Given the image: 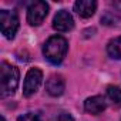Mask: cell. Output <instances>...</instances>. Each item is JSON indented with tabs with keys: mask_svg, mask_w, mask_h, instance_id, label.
I'll list each match as a JSON object with an SVG mask.
<instances>
[{
	"mask_svg": "<svg viewBox=\"0 0 121 121\" xmlns=\"http://www.w3.org/2000/svg\"><path fill=\"white\" fill-rule=\"evenodd\" d=\"M69 50V43L61 36H51L43 46L44 57L51 64H60L64 60Z\"/></svg>",
	"mask_w": 121,
	"mask_h": 121,
	"instance_id": "1",
	"label": "cell"
},
{
	"mask_svg": "<svg viewBox=\"0 0 121 121\" xmlns=\"http://www.w3.org/2000/svg\"><path fill=\"white\" fill-rule=\"evenodd\" d=\"M0 78H2V88H0L2 98L13 95L19 86V69L3 61L0 69Z\"/></svg>",
	"mask_w": 121,
	"mask_h": 121,
	"instance_id": "2",
	"label": "cell"
},
{
	"mask_svg": "<svg viewBox=\"0 0 121 121\" xmlns=\"http://www.w3.org/2000/svg\"><path fill=\"white\" fill-rule=\"evenodd\" d=\"M0 27H2V34L12 40L14 39L17 30H19V17L14 12L9 10H0Z\"/></svg>",
	"mask_w": 121,
	"mask_h": 121,
	"instance_id": "3",
	"label": "cell"
},
{
	"mask_svg": "<svg viewBox=\"0 0 121 121\" xmlns=\"http://www.w3.org/2000/svg\"><path fill=\"white\" fill-rule=\"evenodd\" d=\"M48 13V4L46 2H34L27 7V22L31 26H39L44 22Z\"/></svg>",
	"mask_w": 121,
	"mask_h": 121,
	"instance_id": "4",
	"label": "cell"
},
{
	"mask_svg": "<svg viewBox=\"0 0 121 121\" xmlns=\"http://www.w3.org/2000/svg\"><path fill=\"white\" fill-rule=\"evenodd\" d=\"M43 81V73L40 69H30L26 74L24 78V86H23V94L26 97H31L41 86Z\"/></svg>",
	"mask_w": 121,
	"mask_h": 121,
	"instance_id": "5",
	"label": "cell"
},
{
	"mask_svg": "<svg viewBox=\"0 0 121 121\" xmlns=\"http://www.w3.org/2000/svg\"><path fill=\"white\" fill-rule=\"evenodd\" d=\"M73 27H74V20L67 10H60L56 13V16L53 19L54 30H57L60 33H66V31H70Z\"/></svg>",
	"mask_w": 121,
	"mask_h": 121,
	"instance_id": "6",
	"label": "cell"
},
{
	"mask_svg": "<svg viewBox=\"0 0 121 121\" xmlns=\"http://www.w3.org/2000/svg\"><path fill=\"white\" fill-rule=\"evenodd\" d=\"M64 87H66L64 80H63V77L60 76V74H53V76H50L48 80H47V83H46V90H47V93H48L50 95H53V97L61 95V94L64 93Z\"/></svg>",
	"mask_w": 121,
	"mask_h": 121,
	"instance_id": "7",
	"label": "cell"
},
{
	"mask_svg": "<svg viewBox=\"0 0 121 121\" xmlns=\"http://www.w3.org/2000/svg\"><path fill=\"white\" fill-rule=\"evenodd\" d=\"M107 104H105V100L101 97V95H94V97H90L84 101V110L93 115H98L101 114L104 110H105Z\"/></svg>",
	"mask_w": 121,
	"mask_h": 121,
	"instance_id": "8",
	"label": "cell"
},
{
	"mask_svg": "<svg viewBox=\"0 0 121 121\" xmlns=\"http://www.w3.org/2000/svg\"><path fill=\"white\" fill-rule=\"evenodd\" d=\"M97 9V3L94 0H78L74 3V12L80 16V17H91L95 13Z\"/></svg>",
	"mask_w": 121,
	"mask_h": 121,
	"instance_id": "9",
	"label": "cell"
},
{
	"mask_svg": "<svg viewBox=\"0 0 121 121\" xmlns=\"http://www.w3.org/2000/svg\"><path fill=\"white\" fill-rule=\"evenodd\" d=\"M107 53L111 58L121 60V36L112 39L107 46Z\"/></svg>",
	"mask_w": 121,
	"mask_h": 121,
	"instance_id": "10",
	"label": "cell"
},
{
	"mask_svg": "<svg viewBox=\"0 0 121 121\" xmlns=\"http://www.w3.org/2000/svg\"><path fill=\"white\" fill-rule=\"evenodd\" d=\"M107 97L108 100L115 105V107H121V88L117 86H108L107 88Z\"/></svg>",
	"mask_w": 121,
	"mask_h": 121,
	"instance_id": "11",
	"label": "cell"
},
{
	"mask_svg": "<svg viewBox=\"0 0 121 121\" xmlns=\"http://www.w3.org/2000/svg\"><path fill=\"white\" fill-rule=\"evenodd\" d=\"M17 121H41L40 117L37 114H33V112H26L23 115H20L17 118Z\"/></svg>",
	"mask_w": 121,
	"mask_h": 121,
	"instance_id": "12",
	"label": "cell"
},
{
	"mask_svg": "<svg viewBox=\"0 0 121 121\" xmlns=\"http://www.w3.org/2000/svg\"><path fill=\"white\" fill-rule=\"evenodd\" d=\"M101 22H103L104 24H115V23L118 22V17L114 16L112 13H107L104 17H101Z\"/></svg>",
	"mask_w": 121,
	"mask_h": 121,
	"instance_id": "13",
	"label": "cell"
},
{
	"mask_svg": "<svg viewBox=\"0 0 121 121\" xmlns=\"http://www.w3.org/2000/svg\"><path fill=\"white\" fill-rule=\"evenodd\" d=\"M53 121H74V118L69 112H60L53 118Z\"/></svg>",
	"mask_w": 121,
	"mask_h": 121,
	"instance_id": "14",
	"label": "cell"
},
{
	"mask_svg": "<svg viewBox=\"0 0 121 121\" xmlns=\"http://www.w3.org/2000/svg\"><path fill=\"white\" fill-rule=\"evenodd\" d=\"M2 121H6V118H4V117H3V115H2Z\"/></svg>",
	"mask_w": 121,
	"mask_h": 121,
	"instance_id": "15",
	"label": "cell"
}]
</instances>
